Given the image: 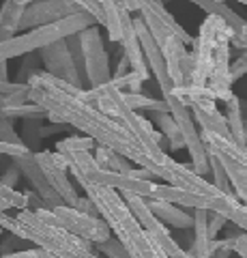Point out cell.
I'll return each instance as SVG.
<instances>
[{"label": "cell", "mask_w": 247, "mask_h": 258, "mask_svg": "<svg viewBox=\"0 0 247 258\" xmlns=\"http://www.w3.org/2000/svg\"><path fill=\"white\" fill-rule=\"evenodd\" d=\"M26 84L30 86L28 101L43 108L47 112V120H52L54 125H69L79 129L86 138H91L99 147L118 153L127 161L140 164V168L146 166V157L127 134V129L118 120L106 116L95 106L79 99V88L54 80L45 71H37Z\"/></svg>", "instance_id": "obj_1"}, {"label": "cell", "mask_w": 247, "mask_h": 258, "mask_svg": "<svg viewBox=\"0 0 247 258\" xmlns=\"http://www.w3.org/2000/svg\"><path fill=\"white\" fill-rule=\"evenodd\" d=\"M79 187L86 191V198L95 205L99 217L110 226L112 237L121 241L131 258H166V254L140 228L121 194L93 183H79Z\"/></svg>", "instance_id": "obj_2"}, {"label": "cell", "mask_w": 247, "mask_h": 258, "mask_svg": "<svg viewBox=\"0 0 247 258\" xmlns=\"http://www.w3.org/2000/svg\"><path fill=\"white\" fill-rule=\"evenodd\" d=\"M0 228L11 232L13 237L28 241L39 249H45L54 258H99L91 243L77 239L71 232L54 224L39 220L35 211L22 209L18 215H0Z\"/></svg>", "instance_id": "obj_3"}, {"label": "cell", "mask_w": 247, "mask_h": 258, "mask_svg": "<svg viewBox=\"0 0 247 258\" xmlns=\"http://www.w3.org/2000/svg\"><path fill=\"white\" fill-rule=\"evenodd\" d=\"M91 26H97L89 13L79 11L75 15H69L65 20H58L54 24H47V26H39L33 28L24 35H15L9 41H3L0 43V62H7L11 58H18V56H26V54H33L39 52L43 47L56 43V41H65V39L79 35L82 30L91 28Z\"/></svg>", "instance_id": "obj_4"}, {"label": "cell", "mask_w": 247, "mask_h": 258, "mask_svg": "<svg viewBox=\"0 0 247 258\" xmlns=\"http://www.w3.org/2000/svg\"><path fill=\"white\" fill-rule=\"evenodd\" d=\"M234 32L230 30L217 15H206L200 24V32L191 43V86L206 88L211 69H213V56L219 43H230Z\"/></svg>", "instance_id": "obj_5"}, {"label": "cell", "mask_w": 247, "mask_h": 258, "mask_svg": "<svg viewBox=\"0 0 247 258\" xmlns=\"http://www.w3.org/2000/svg\"><path fill=\"white\" fill-rule=\"evenodd\" d=\"M39 220H43L47 224H54L58 228L71 232L75 235L77 239L86 241L91 245H99L103 241H108L112 237L110 232V226L101 220L99 215H86L77 209H71V207H56L54 211H47V209H39L35 211Z\"/></svg>", "instance_id": "obj_6"}, {"label": "cell", "mask_w": 247, "mask_h": 258, "mask_svg": "<svg viewBox=\"0 0 247 258\" xmlns=\"http://www.w3.org/2000/svg\"><path fill=\"white\" fill-rule=\"evenodd\" d=\"M148 200H157V203H168L174 207H189L194 211H209V213H221V215H228L230 211H234L238 207V200L232 196H204V194H196V191H185V189H179V187H172V185H166V183H155L150 185V194H148Z\"/></svg>", "instance_id": "obj_7"}, {"label": "cell", "mask_w": 247, "mask_h": 258, "mask_svg": "<svg viewBox=\"0 0 247 258\" xmlns=\"http://www.w3.org/2000/svg\"><path fill=\"white\" fill-rule=\"evenodd\" d=\"M121 198L125 200L127 209H129L131 215L135 217V222L140 224V228L144 230L146 237L166 254V258H189V254L185 252V249H183L177 241L172 239L168 226H163L153 213L148 211L144 198L133 196V194H123Z\"/></svg>", "instance_id": "obj_8"}, {"label": "cell", "mask_w": 247, "mask_h": 258, "mask_svg": "<svg viewBox=\"0 0 247 258\" xmlns=\"http://www.w3.org/2000/svg\"><path fill=\"white\" fill-rule=\"evenodd\" d=\"M79 47H82V58H84V80L89 82V88L106 86L112 74H110V56L103 47V39L99 26H91L77 35Z\"/></svg>", "instance_id": "obj_9"}, {"label": "cell", "mask_w": 247, "mask_h": 258, "mask_svg": "<svg viewBox=\"0 0 247 258\" xmlns=\"http://www.w3.org/2000/svg\"><path fill=\"white\" fill-rule=\"evenodd\" d=\"M35 161L39 166V170L43 172L45 181L50 183V187L56 191V196L62 200L65 207L75 209L79 203V196L73 187V183L69 181V170H67V161L62 155H58L56 151H39L35 153Z\"/></svg>", "instance_id": "obj_10"}, {"label": "cell", "mask_w": 247, "mask_h": 258, "mask_svg": "<svg viewBox=\"0 0 247 258\" xmlns=\"http://www.w3.org/2000/svg\"><path fill=\"white\" fill-rule=\"evenodd\" d=\"M77 0H39V3H28L22 13L20 30H33L39 26H47L58 20H65L69 15L79 13Z\"/></svg>", "instance_id": "obj_11"}, {"label": "cell", "mask_w": 247, "mask_h": 258, "mask_svg": "<svg viewBox=\"0 0 247 258\" xmlns=\"http://www.w3.org/2000/svg\"><path fill=\"white\" fill-rule=\"evenodd\" d=\"M39 56H41V62L45 64V74L52 76L54 80H60L73 88H79L84 91V80L79 78L75 62L69 54V47L65 41H56L52 45L39 50Z\"/></svg>", "instance_id": "obj_12"}, {"label": "cell", "mask_w": 247, "mask_h": 258, "mask_svg": "<svg viewBox=\"0 0 247 258\" xmlns=\"http://www.w3.org/2000/svg\"><path fill=\"white\" fill-rule=\"evenodd\" d=\"M13 166L18 168V172L24 176V179H26L30 185H33L35 194L43 200V205H45L47 211H54L56 207H62V200L56 196V191L50 187V183L45 181L43 172L39 170L33 151L26 153V155H22V157H15V159H13Z\"/></svg>", "instance_id": "obj_13"}, {"label": "cell", "mask_w": 247, "mask_h": 258, "mask_svg": "<svg viewBox=\"0 0 247 258\" xmlns=\"http://www.w3.org/2000/svg\"><path fill=\"white\" fill-rule=\"evenodd\" d=\"M121 45H123V56L129 62V69L142 82L148 80V67H146L144 54H142L138 35H135V28H133V18L123 7V3H121Z\"/></svg>", "instance_id": "obj_14"}, {"label": "cell", "mask_w": 247, "mask_h": 258, "mask_svg": "<svg viewBox=\"0 0 247 258\" xmlns=\"http://www.w3.org/2000/svg\"><path fill=\"white\" fill-rule=\"evenodd\" d=\"M206 88L213 93L215 101H230L234 97L230 80V43H219L213 56V69Z\"/></svg>", "instance_id": "obj_15"}, {"label": "cell", "mask_w": 247, "mask_h": 258, "mask_svg": "<svg viewBox=\"0 0 247 258\" xmlns=\"http://www.w3.org/2000/svg\"><path fill=\"white\" fill-rule=\"evenodd\" d=\"M206 151L213 153L215 159H217L221 164V168H224L226 179L230 183V187H232L234 198L243 200V203L247 205V168L241 164V161H236L234 157H230L228 153H224V151H213V149H206Z\"/></svg>", "instance_id": "obj_16"}, {"label": "cell", "mask_w": 247, "mask_h": 258, "mask_svg": "<svg viewBox=\"0 0 247 258\" xmlns=\"http://www.w3.org/2000/svg\"><path fill=\"white\" fill-rule=\"evenodd\" d=\"M146 207L163 226H174V228H183V230L194 228V217L187 211H183L181 207H174L168 203H157V200H146Z\"/></svg>", "instance_id": "obj_17"}, {"label": "cell", "mask_w": 247, "mask_h": 258, "mask_svg": "<svg viewBox=\"0 0 247 258\" xmlns=\"http://www.w3.org/2000/svg\"><path fill=\"white\" fill-rule=\"evenodd\" d=\"M28 7L26 0H7L0 5V43L9 41L20 30V20L24 9Z\"/></svg>", "instance_id": "obj_18"}, {"label": "cell", "mask_w": 247, "mask_h": 258, "mask_svg": "<svg viewBox=\"0 0 247 258\" xmlns=\"http://www.w3.org/2000/svg\"><path fill=\"white\" fill-rule=\"evenodd\" d=\"M196 7L204 9L209 15H217V18L226 24V26L234 32V35H241V30L245 28V20L241 15H236L232 9L228 7V3H221V0H194Z\"/></svg>", "instance_id": "obj_19"}, {"label": "cell", "mask_w": 247, "mask_h": 258, "mask_svg": "<svg viewBox=\"0 0 247 258\" xmlns=\"http://www.w3.org/2000/svg\"><path fill=\"white\" fill-rule=\"evenodd\" d=\"M226 125H228V132H230V140L232 144L241 149H247V142H245V129H243V116H241V101L238 97L234 95L230 101H226Z\"/></svg>", "instance_id": "obj_20"}, {"label": "cell", "mask_w": 247, "mask_h": 258, "mask_svg": "<svg viewBox=\"0 0 247 258\" xmlns=\"http://www.w3.org/2000/svg\"><path fill=\"white\" fill-rule=\"evenodd\" d=\"M97 149V153H95V164H97V168H101V170H106V172H118V174H127L129 176L131 172V166H129V161H127L125 157H121L118 153L114 151H110L106 147H95Z\"/></svg>", "instance_id": "obj_21"}, {"label": "cell", "mask_w": 247, "mask_h": 258, "mask_svg": "<svg viewBox=\"0 0 247 258\" xmlns=\"http://www.w3.org/2000/svg\"><path fill=\"white\" fill-rule=\"evenodd\" d=\"M155 114V120L157 125L161 127V136H166V140H168L170 149L179 151L185 147V142H183V136H181V129L179 125L174 123V118L170 116V112H153Z\"/></svg>", "instance_id": "obj_22"}, {"label": "cell", "mask_w": 247, "mask_h": 258, "mask_svg": "<svg viewBox=\"0 0 247 258\" xmlns=\"http://www.w3.org/2000/svg\"><path fill=\"white\" fill-rule=\"evenodd\" d=\"M103 13H106L108 39L112 43H121V3L118 0H103Z\"/></svg>", "instance_id": "obj_23"}, {"label": "cell", "mask_w": 247, "mask_h": 258, "mask_svg": "<svg viewBox=\"0 0 247 258\" xmlns=\"http://www.w3.org/2000/svg\"><path fill=\"white\" fill-rule=\"evenodd\" d=\"M123 101L127 108H131L133 112L138 110H150V112H170L168 106L163 103V99H153L142 93H121Z\"/></svg>", "instance_id": "obj_24"}, {"label": "cell", "mask_w": 247, "mask_h": 258, "mask_svg": "<svg viewBox=\"0 0 247 258\" xmlns=\"http://www.w3.org/2000/svg\"><path fill=\"white\" fill-rule=\"evenodd\" d=\"M0 118H26V120H39V118H47V112L43 108L35 106V103H26V106H20V108H9V110H3Z\"/></svg>", "instance_id": "obj_25"}, {"label": "cell", "mask_w": 247, "mask_h": 258, "mask_svg": "<svg viewBox=\"0 0 247 258\" xmlns=\"http://www.w3.org/2000/svg\"><path fill=\"white\" fill-rule=\"evenodd\" d=\"M97 144H95L91 138H86V136H69V138L56 142V153H71V151H93Z\"/></svg>", "instance_id": "obj_26"}, {"label": "cell", "mask_w": 247, "mask_h": 258, "mask_svg": "<svg viewBox=\"0 0 247 258\" xmlns=\"http://www.w3.org/2000/svg\"><path fill=\"white\" fill-rule=\"evenodd\" d=\"M93 249L106 254L108 258H131L129 254H127V249L123 247L121 241L114 239V237H110L108 241H103V243H99V245H93Z\"/></svg>", "instance_id": "obj_27"}, {"label": "cell", "mask_w": 247, "mask_h": 258, "mask_svg": "<svg viewBox=\"0 0 247 258\" xmlns=\"http://www.w3.org/2000/svg\"><path fill=\"white\" fill-rule=\"evenodd\" d=\"M0 142L5 144H15V147H20V144H26L18 134H15V127L9 118H0Z\"/></svg>", "instance_id": "obj_28"}, {"label": "cell", "mask_w": 247, "mask_h": 258, "mask_svg": "<svg viewBox=\"0 0 247 258\" xmlns=\"http://www.w3.org/2000/svg\"><path fill=\"white\" fill-rule=\"evenodd\" d=\"M226 224H228L226 215H221V213H209V217H206V232H209V241L217 239V232L224 228Z\"/></svg>", "instance_id": "obj_29"}, {"label": "cell", "mask_w": 247, "mask_h": 258, "mask_svg": "<svg viewBox=\"0 0 247 258\" xmlns=\"http://www.w3.org/2000/svg\"><path fill=\"white\" fill-rule=\"evenodd\" d=\"M243 76H247V50H243V54L238 58L230 62V80H232V84L236 80H241Z\"/></svg>", "instance_id": "obj_30"}, {"label": "cell", "mask_w": 247, "mask_h": 258, "mask_svg": "<svg viewBox=\"0 0 247 258\" xmlns=\"http://www.w3.org/2000/svg\"><path fill=\"white\" fill-rule=\"evenodd\" d=\"M226 220L232 222L236 228H241L243 232H247V207H245V205H238L234 211H230V213L226 215Z\"/></svg>", "instance_id": "obj_31"}, {"label": "cell", "mask_w": 247, "mask_h": 258, "mask_svg": "<svg viewBox=\"0 0 247 258\" xmlns=\"http://www.w3.org/2000/svg\"><path fill=\"white\" fill-rule=\"evenodd\" d=\"M0 258H54L52 254H47L45 249H39V247H30V249H18V252H9V254H3Z\"/></svg>", "instance_id": "obj_32"}, {"label": "cell", "mask_w": 247, "mask_h": 258, "mask_svg": "<svg viewBox=\"0 0 247 258\" xmlns=\"http://www.w3.org/2000/svg\"><path fill=\"white\" fill-rule=\"evenodd\" d=\"M28 91V84H22V82H3L0 84V95L3 97H11L15 93H24Z\"/></svg>", "instance_id": "obj_33"}, {"label": "cell", "mask_w": 247, "mask_h": 258, "mask_svg": "<svg viewBox=\"0 0 247 258\" xmlns=\"http://www.w3.org/2000/svg\"><path fill=\"white\" fill-rule=\"evenodd\" d=\"M18 179H20V172H18V168H15V166H11L5 174H0V181H3V185H5V187H9V189H15V183H18Z\"/></svg>", "instance_id": "obj_34"}, {"label": "cell", "mask_w": 247, "mask_h": 258, "mask_svg": "<svg viewBox=\"0 0 247 258\" xmlns=\"http://www.w3.org/2000/svg\"><path fill=\"white\" fill-rule=\"evenodd\" d=\"M234 252L241 256V258H247V232L238 235L236 241H234Z\"/></svg>", "instance_id": "obj_35"}, {"label": "cell", "mask_w": 247, "mask_h": 258, "mask_svg": "<svg viewBox=\"0 0 247 258\" xmlns=\"http://www.w3.org/2000/svg\"><path fill=\"white\" fill-rule=\"evenodd\" d=\"M129 62H127V58L125 56H121V60H118V67H116V71H114V76H112V80H121V78H125L127 74H129Z\"/></svg>", "instance_id": "obj_36"}, {"label": "cell", "mask_w": 247, "mask_h": 258, "mask_svg": "<svg viewBox=\"0 0 247 258\" xmlns=\"http://www.w3.org/2000/svg\"><path fill=\"white\" fill-rule=\"evenodd\" d=\"M9 82V71H7V62H0V84Z\"/></svg>", "instance_id": "obj_37"}, {"label": "cell", "mask_w": 247, "mask_h": 258, "mask_svg": "<svg viewBox=\"0 0 247 258\" xmlns=\"http://www.w3.org/2000/svg\"><path fill=\"white\" fill-rule=\"evenodd\" d=\"M9 209H13V207L7 203V200H0V215H3L5 211H9Z\"/></svg>", "instance_id": "obj_38"}, {"label": "cell", "mask_w": 247, "mask_h": 258, "mask_svg": "<svg viewBox=\"0 0 247 258\" xmlns=\"http://www.w3.org/2000/svg\"><path fill=\"white\" fill-rule=\"evenodd\" d=\"M243 129H245V142H247V120H243Z\"/></svg>", "instance_id": "obj_39"}, {"label": "cell", "mask_w": 247, "mask_h": 258, "mask_svg": "<svg viewBox=\"0 0 247 258\" xmlns=\"http://www.w3.org/2000/svg\"><path fill=\"white\" fill-rule=\"evenodd\" d=\"M243 5H245V7H247V0H243Z\"/></svg>", "instance_id": "obj_40"}]
</instances>
